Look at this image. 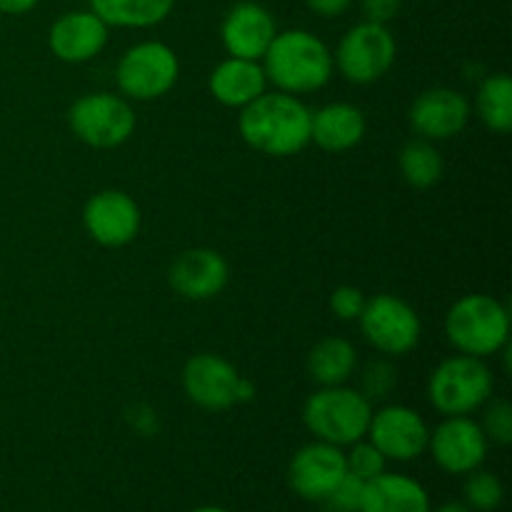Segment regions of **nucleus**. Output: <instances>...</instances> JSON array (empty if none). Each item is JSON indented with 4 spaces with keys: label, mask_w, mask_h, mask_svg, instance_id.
Listing matches in <instances>:
<instances>
[{
    "label": "nucleus",
    "mask_w": 512,
    "mask_h": 512,
    "mask_svg": "<svg viewBox=\"0 0 512 512\" xmlns=\"http://www.w3.org/2000/svg\"><path fill=\"white\" fill-rule=\"evenodd\" d=\"M395 383H398V373H395L393 365L388 360H375L365 368L363 373V390L360 393L375 403V400H385L393 393Z\"/></svg>",
    "instance_id": "c85d7f7f"
},
{
    "label": "nucleus",
    "mask_w": 512,
    "mask_h": 512,
    "mask_svg": "<svg viewBox=\"0 0 512 512\" xmlns=\"http://www.w3.org/2000/svg\"><path fill=\"white\" fill-rule=\"evenodd\" d=\"M40 0H0V13L3 15H25L38 5Z\"/></svg>",
    "instance_id": "72a5a7b5"
},
{
    "label": "nucleus",
    "mask_w": 512,
    "mask_h": 512,
    "mask_svg": "<svg viewBox=\"0 0 512 512\" xmlns=\"http://www.w3.org/2000/svg\"><path fill=\"white\" fill-rule=\"evenodd\" d=\"M68 125L80 143L110 150L128 143L135 133V110L123 95L88 93L70 105Z\"/></svg>",
    "instance_id": "423d86ee"
},
{
    "label": "nucleus",
    "mask_w": 512,
    "mask_h": 512,
    "mask_svg": "<svg viewBox=\"0 0 512 512\" xmlns=\"http://www.w3.org/2000/svg\"><path fill=\"white\" fill-rule=\"evenodd\" d=\"M488 448L490 443L483 428L470 415L445 418L428 440L435 465L450 475H468L478 470L488 458Z\"/></svg>",
    "instance_id": "9b49d317"
},
{
    "label": "nucleus",
    "mask_w": 512,
    "mask_h": 512,
    "mask_svg": "<svg viewBox=\"0 0 512 512\" xmlns=\"http://www.w3.org/2000/svg\"><path fill=\"white\" fill-rule=\"evenodd\" d=\"M365 483L355 475L345 473V478L335 485L333 493L323 500L325 512H360V500H363Z\"/></svg>",
    "instance_id": "c756f323"
},
{
    "label": "nucleus",
    "mask_w": 512,
    "mask_h": 512,
    "mask_svg": "<svg viewBox=\"0 0 512 512\" xmlns=\"http://www.w3.org/2000/svg\"><path fill=\"white\" fill-rule=\"evenodd\" d=\"M463 498L473 512H493L503 505L505 490L498 475L478 468L468 473V480L463 485Z\"/></svg>",
    "instance_id": "a878e982"
},
{
    "label": "nucleus",
    "mask_w": 512,
    "mask_h": 512,
    "mask_svg": "<svg viewBox=\"0 0 512 512\" xmlns=\"http://www.w3.org/2000/svg\"><path fill=\"white\" fill-rule=\"evenodd\" d=\"M333 68V53L325 40L303 28L275 35L263 55L268 83L290 95H308L325 88L333 78Z\"/></svg>",
    "instance_id": "f03ea898"
},
{
    "label": "nucleus",
    "mask_w": 512,
    "mask_h": 512,
    "mask_svg": "<svg viewBox=\"0 0 512 512\" xmlns=\"http://www.w3.org/2000/svg\"><path fill=\"white\" fill-rule=\"evenodd\" d=\"M350 3L353 0H305V5L323 18H338L350 8Z\"/></svg>",
    "instance_id": "473e14b6"
},
{
    "label": "nucleus",
    "mask_w": 512,
    "mask_h": 512,
    "mask_svg": "<svg viewBox=\"0 0 512 512\" xmlns=\"http://www.w3.org/2000/svg\"><path fill=\"white\" fill-rule=\"evenodd\" d=\"M385 455L375 448L370 440H358V443L350 445V453H345V465H348V473L360 478L363 483L378 478L385 473Z\"/></svg>",
    "instance_id": "bb28decb"
},
{
    "label": "nucleus",
    "mask_w": 512,
    "mask_h": 512,
    "mask_svg": "<svg viewBox=\"0 0 512 512\" xmlns=\"http://www.w3.org/2000/svg\"><path fill=\"white\" fill-rule=\"evenodd\" d=\"M238 383L240 373L223 355H193L183 368V390L188 400L213 413L228 410L238 403Z\"/></svg>",
    "instance_id": "4468645a"
},
{
    "label": "nucleus",
    "mask_w": 512,
    "mask_h": 512,
    "mask_svg": "<svg viewBox=\"0 0 512 512\" xmlns=\"http://www.w3.org/2000/svg\"><path fill=\"white\" fill-rule=\"evenodd\" d=\"M208 88L220 105L243 110L245 105H250L268 90V78H265V70L258 60L228 55L210 73Z\"/></svg>",
    "instance_id": "6ab92c4d"
},
{
    "label": "nucleus",
    "mask_w": 512,
    "mask_h": 512,
    "mask_svg": "<svg viewBox=\"0 0 512 512\" xmlns=\"http://www.w3.org/2000/svg\"><path fill=\"white\" fill-rule=\"evenodd\" d=\"M373 403L360 390L348 385H325L315 390L303 405V423L315 440L338 445H353L368 435Z\"/></svg>",
    "instance_id": "20e7f679"
},
{
    "label": "nucleus",
    "mask_w": 512,
    "mask_h": 512,
    "mask_svg": "<svg viewBox=\"0 0 512 512\" xmlns=\"http://www.w3.org/2000/svg\"><path fill=\"white\" fill-rule=\"evenodd\" d=\"M190 512H230L228 508H220V505H203V508H195Z\"/></svg>",
    "instance_id": "e433bc0d"
},
{
    "label": "nucleus",
    "mask_w": 512,
    "mask_h": 512,
    "mask_svg": "<svg viewBox=\"0 0 512 512\" xmlns=\"http://www.w3.org/2000/svg\"><path fill=\"white\" fill-rule=\"evenodd\" d=\"M365 130L363 110L353 103H328L310 118V143L328 153H345L365 138Z\"/></svg>",
    "instance_id": "aec40b11"
},
{
    "label": "nucleus",
    "mask_w": 512,
    "mask_h": 512,
    "mask_svg": "<svg viewBox=\"0 0 512 512\" xmlns=\"http://www.w3.org/2000/svg\"><path fill=\"white\" fill-rule=\"evenodd\" d=\"M180 75V60L170 45L143 40L125 50L115 68V80L123 98L158 100L173 90Z\"/></svg>",
    "instance_id": "0eeeda50"
},
{
    "label": "nucleus",
    "mask_w": 512,
    "mask_h": 512,
    "mask_svg": "<svg viewBox=\"0 0 512 512\" xmlns=\"http://www.w3.org/2000/svg\"><path fill=\"white\" fill-rule=\"evenodd\" d=\"M175 8V0H90V10L108 28H153Z\"/></svg>",
    "instance_id": "5701e85b"
},
{
    "label": "nucleus",
    "mask_w": 512,
    "mask_h": 512,
    "mask_svg": "<svg viewBox=\"0 0 512 512\" xmlns=\"http://www.w3.org/2000/svg\"><path fill=\"white\" fill-rule=\"evenodd\" d=\"M358 323L363 338L388 358L408 355L410 350L418 348L420 335H423V323L413 305L390 293L365 300Z\"/></svg>",
    "instance_id": "1a4fd4ad"
},
{
    "label": "nucleus",
    "mask_w": 512,
    "mask_h": 512,
    "mask_svg": "<svg viewBox=\"0 0 512 512\" xmlns=\"http://www.w3.org/2000/svg\"><path fill=\"white\" fill-rule=\"evenodd\" d=\"M358 368V350L345 338H323L313 345L308 355V373L320 388L345 385Z\"/></svg>",
    "instance_id": "4be33fe9"
},
{
    "label": "nucleus",
    "mask_w": 512,
    "mask_h": 512,
    "mask_svg": "<svg viewBox=\"0 0 512 512\" xmlns=\"http://www.w3.org/2000/svg\"><path fill=\"white\" fill-rule=\"evenodd\" d=\"M430 512H473V510H470L465 503H445L440 505L438 510H430Z\"/></svg>",
    "instance_id": "c9c22d12"
},
{
    "label": "nucleus",
    "mask_w": 512,
    "mask_h": 512,
    "mask_svg": "<svg viewBox=\"0 0 512 512\" xmlns=\"http://www.w3.org/2000/svg\"><path fill=\"white\" fill-rule=\"evenodd\" d=\"M395 55H398V45L388 25L363 20L340 38L333 63L350 83L370 85L378 83L393 68Z\"/></svg>",
    "instance_id": "6e6552de"
},
{
    "label": "nucleus",
    "mask_w": 512,
    "mask_h": 512,
    "mask_svg": "<svg viewBox=\"0 0 512 512\" xmlns=\"http://www.w3.org/2000/svg\"><path fill=\"white\" fill-rule=\"evenodd\" d=\"M488 408H485V415H483V423H480V428H483L485 438H488V443H495V445H510L512 443V408L510 403H505V400H493V403H485Z\"/></svg>",
    "instance_id": "cd10ccee"
},
{
    "label": "nucleus",
    "mask_w": 512,
    "mask_h": 512,
    "mask_svg": "<svg viewBox=\"0 0 512 512\" xmlns=\"http://www.w3.org/2000/svg\"><path fill=\"white\" fill-rule=\"evenodd\" d=\"M108 30V23L93 10H70L50 25L48 48L63 63H88L108 45Z\"/></svg>",
    "instance_id": "f3484780"
},
{
    "label": "nucleus",
    "mask_w": 512,
    "mask_h": 512,
    "mask_svg": "<svg viewBox=\"0 0 512 512\" xmlns=\"http://www.w3.org/2000/svg\"><path fill=\"white\" fill-rule=\"evenodd\" d=\"M345 473L348 465H345L343 448L315 440L293 455L288 465V483L298 498L308 503H323L335 485L345 478Z\"/></svg>",
    "instance_id": "f8f14e48"
},
{
    "label": "nucleus",
    "mask_w": 512,
    "mask_h": 512,
    "mask_svg": "<svg viewBox=\"0 0 512 512\" xmlns=\"http://www.w3.org/2000/svg\"><path fill=\"white\" fill-rule=\"evenodd\" d=\"M475 110L483 125L493 133H510L512 128V80L505 73H493L478 85Z\"/></svg>",
    "instance_id": "b1692460"
},
{
    "label": "nucleus",
    "mask_w": 512,
    "mask_h": 512,
    "mask_svg": "<svg viewBox=\"0 0 512 512\" xmlns=\"http://www.w3.org/2000/svg\"><path fill=\"white\" fill-rule=\"evenodd\" d=\"M255 398V385L250 383L248 378L240 375V383H238V403H250Z\"/></svg>",
    "instance_id": "f704fd0d"
},
{
    "label": "nucleus",
    "mask_w": 512,
    "mask_h": 512,
    "mask_svg": "<svg viewBox=\"0 0 512 512\" xmlns=\"http://www.w3.org/2000/svg\"><path fill=\"white\" fill-rule=\"evenodd\" d=\"M443 168V155L438 153V148L430 140H410L400 150V173H403L405 183L413 185V188H433L443 178Z\"/></svg>",
    "instance_id": "393cba45"
},
{
    "label": "nucleus",
    "mask_w": 512,
    "mask_h": 512,
    "mask_svg": "<svg viewBox=\"0 0 512 512\" xmlns=\"http://www.w3.org/2000/svg\"><path fill=\"white\" fill-rule=\"evenodd\" d=\"M228 260L213 248L183 250L168 270L170 288L185 300H210L228 285Z\"/></svg>",
    "instance_id": "a211bd4d"
},
{
    "label": "nucleus",
    "mask_w": 512,
    "mask_h": 512,
    "mask_svg": "<svg viewBox=\"0 0 512 512\" xmlns=\"http://www.w3.org/2000/svg\"><path fill=\"white\" fill-rule=\"evenodd\" d=\"M365 438L385 455V460L410 463L428 450L430 428L418 410L408 405H385L373 413Z\"/></svg>",
    "instance_id": "9d476101"
},
{
    "label": "nucleus",
    "mask_w": 512,
    "mask_h": 512,
    "mask_svg": "<svg viewBox=\"0 0 512 512\" xmlns=\"http://www.w3.org/2000/svg\"><path fill=\"white\" fill-rule=\"evenodd\" d=\"M313 110L290 93H268L240 110L238 130L245 143L270 158H290L310 145Z\"/></svg>",
    "instance_id": "f257e3e1"
},
{
    "label": "nucleus",
    "mask_w": 512,
    "mask_h": 512,
    "mask_svg": "<svg viewBox=\"0 0 512 512\" xmlns=\"http://www.w3.org/2000/svg\"><path fill=\"white\" fill-rule=\"evenodd\" d=\"M428 490L403 473H383L368 480L360 512H430Z\"/></svg>",
    "instance_id": "412c9836"
},
{
    "label": "nucleus",
    "mask_w": 512,
    "mask_h": 512,
    "mask_svg": "<svg viewBox=\"0 0 512 512\" xmlns=\"http://www.w3.org/2000/svg\"><path fill=\"white\" fill-rule=\"evenodd\" d=\"M138 203L123 190H100L85 203L83 225L90 238L103 248H123L140 233Z\"/></svg>",
    "instance_id": "ddd939ff"
},
{
    "label": "nucleus",
    "mask_w": 512,
    "mask_h": 512,
    "mask_svg": "<svg viewBox=\"0 0 512 512\" xmlns=\"http://www.w3.org/2000/svg\"><path fill=\"white\" fill-rule=\"evenodd\" d=\"M445 335L458 353L485 360L508 348L510 313L493 295H463L445 315Z\"/></svg>",
    "instance_id": "7ed1b4c3"
},
{
    "label": "nucleus",
    "mask_w": 512,
    "mask_h": 512,
    "mask_svg": "<svg viewBox=\"0 0 512 512\" xmlns=\"http://www.w3.org/2000/svg\"><path fill=\"white\" fill-rule=\"evenodd\" d=\"M278 35L273 13L265 5L243 0L233 5L220 25V40L228 55L245 60H263L265 50Z\"/></svg>",
    "instance_id": "2eb2a0df"
},
{
    "label": "nucleus",
    "mask_w": 512,
    "mask_h": 512,
    "mask_svg": "<svg viewBox=\"0 0 512 512\" xmlns=\"http://www.w3.org/2000/svg\"><path fill=\"white\" fill-rule=\"evenodd\" d=\"M365 295L363 290L353 288V285H340L330 295V310L338 315L340 320H358L365 308Z\"/></svg>",
    "instance_id": "7c9ffc66"
},
{
    "label": "nucleus",
    "mask_w": 512,
    "mask_h": 512,
    "mask_svg": "<svg viewBox=\"0 0 512 512\" xmlns=\"http://www.w3.org/2000/svg\"><path fill=\"white\" fill-rule=\"evenodd\" d=\"M470 120V100L453 88H430L410 105V125L420 138L448 140L463 133Z\"/></svg>",
    "instance_id": "dca6fc26"
},
{
    "label": "nucleus",
    "mask_w": 512,
    "mask_h": 512,
    "mask_svg": "<svg viewBox=\"0 0 512 512\" xmlns=\"http://www.w3.org/2000/svg\"><path fill=\"white\" fill-rule=\"evenodd\" d=\"M400 8H403V0H360V10L370 23L388 25L400 13Z\"/></svg>",
    "instance_id": "2f4dec72"
},
{
    "label": "nucleus",
    "mask_w": 512,
    "mask_h": 512,
    "mask_svg": "<svg viewBox=\"0 0 512 512\" xmlns=\"http://www.w3.org/2000/svg\"><path fill=\"white\" fill-rule=\"evenodd\" d=\"M495 380L483 358L453 355L445 358L428 378L430 405L445 418L473 415L493 398Z\"/></svg>",
    "instance_id": "39448f33"
}]
</instances>
